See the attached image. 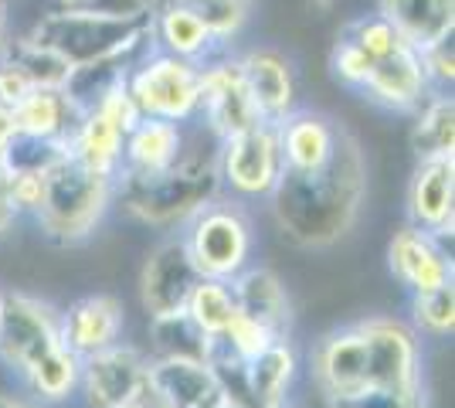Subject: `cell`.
<instances>
[{
    "label": "cell",
    "mask_w": 455,
    "mask_h": 408,
    "mask_svg": "<svg viewBox=\"0 0 455 408\" xmlns=\"http://www.w3.org/2000/svg\"><path fill=\"white\" fill-rule=\"evenodd\" d=\"M150 344L153 357H190V361H208L214 348V340L184 310L171 316H153Z\"/></svg>",
    "instance_id": "cell-27"
},
{
    "label": "cell",
    "mask_w": 455,
    "mask_h": 408,
    "mask_svg": "<svg viewBox=\"0 0 455 408\" xmlns=\"http://www.w3.org/2000/svg\"><path fill=\"white\" fill-rule=\"evenodd\" d=\"M218 408H242V405H231V402H221Z\"/></svg>",
    "instance_id": "cell-45"
},
{
    "label": "cell",
    "mask_w": 455,
    "mask_h": 408,
    "mask_svg": "<svg viewBox=\"0 0 455 408\" xmlns=\"http://www.w3.org/2000/svg\"><path fill=\"white\" fill-rule=\"evenodd\" d=\"M279 337H285V333L268 331L266 324L248 320V316H242V313L235 310L231 324H228V331L218 337V344H221L225 350H231L238 361H251V357H259L268 344H275Z\"/></svg>",
    "instance_id": "cell-33"
},
{
    "label": "cell",
    "mask_w": 455,
    "mask_h": 408,
    "mask_svg": "<svg viewBox=\"0 0 455 408\" xmlns=\"http://www.w3.org/2000/svg\"><path fill=\"white\" fill-rule=\"evenodd\" d=\"M283 147L272 123H255L242 133L218 140V174L221 191L238 201L268 197L283 177Z\"/></svg>",
    "instance_id": "cell-7"
},
{
    "label": "cell",
    "mask_w": 455,
    "mask_h": 408,
    "mask_svg": "<svg viewBox=\"0 0 455 408\" xmlns=\"http://www.w3.org/2000/svg\"><path fill=\"white\" fill-rule=\"evenodd\" d=\"M197 269L190 262L180 232L164 238L140 269V303L147 310V320L153 316H171L188 307L190 290L197 286Z\"/></svg>",
    "instance_id": "cell-10"
},
{
    "label": "cell",
    "mask_w": 455,
    "mask_h": 408,
    "mask_svg": "<svg viewBox=\"0 0 455 408\" xmlns=\"http://www.w3.org/2000/svg\"><path fill=\"white\" fill-rule=\"evenodd\" d=\"M171 4H180L190 14L204 20V28L214 35V41L221 48H228L238 38L248 18H251V0H171Z\"/></svg>",
    "instance_id": "cell-30"
},
{
    "label": "cell",
    "mask_w": 455,
    "mask_h": 408,
    "mask_svg": "<svg viewBox=\"0 0 455 408\" xmlns=\"http://www.w3.org/2000/svg\"><path fill=\"white\" fill-rule=\"evenodd\" d=\"M201 133H204L201 123H197V130H188L184 154L177 156L173 167L160 171V174H116V204L143 225L171 228V225H184L201 204L221 195L218 143L204 150Z\"/></svg>",
    "instance_id": "cell-2"
},
{
    "label": "cell",
    "mask_w": 455,
    "mask_h": 408,
    "mask_svg": "<svg viewBox=\"0 0 455 408\" xmlns=\"http://www.w3.org/2000/svg\"><path fill=\"white\" fill-rule=\"evenodd\" d=\"M197 123L208 130L214 140L242 133L248 126L262 123L251 96H248L245 76L235 55L218 52L208 61H201V106H197Z\"/></svg>",
    "instance_id": "cell-9"
},
{
    "label": "cell",
    "mask_w": 455,
    "mask_h": 408,
    "mask_svg": "<svg viewBox=\"0 0 455 408\" xmlns=\"http://www.w3.org/2000/svg\"><path fill=\"white\" fill-rule=\"evenodd\" d=\"M180 228H184L180 232L184 249L201 279L231 283L245 266H251L255 228H251V214L245 212V201L231 195L211 197Z\"/></svg>",
    "instance_id": "cell-5"
},
{
    "label": "cell",
    "mask_w": 455,
    "mask_h": 408,
    "mask_svg": "<svg viewBox=\"0 0 455 408\" xmlns=\"http://www.w3.org/2000/svg\"><path fill=\"white\" fill-rule=\"evenodd\" d=\"M4 52H7V48H4ZM31 92H35V82L24 76V68L14 65L7 55H0V106L18 109Z\"/></svg>",
    "instance_id": "cell-38"
},
{
    "label": "cell",
    "mask_w": 455,
    "mask_h": 408,
    "mask_svg": "<svg viewBox=\"0 0 455 408\" xmlns=\"http://www.w3.org/2000/svg\"><path fill=\"white\" fill-rule=\"evenodd\" d=\"M92 0H55V7H89Z\"/></svg>",
    "instance_id": "cell-43"
},
{
    "label": "cell",
    "mask_w": 455,
    "mask_h": 408,
    "mask_svg": "<svg viewBox=\"0 0 455 408\" xmlns=\"http://www.w3.org/2000/svg\"><path fill=\"white\" fill-rule=\"evenodd\" d=\"M18 140V119H14V109L0 106V154Z\"/></svg>",
    "instance_id": "cell-40"
},
{
    "label": "cell",
    "mask_w": 455,
    "mask_h": 408,
    "mask_svg": "<svg viewBox=\"0 0 455 408\" xmlns=\"http://www.w3.org/2000/svg\"><path fill=\"white\" fill-rule=\"evenodd\" d=\"M7 7H11V0H0V14H7Z\"/></svg>",
    "instance_id": "cell-44"
},
{
    "label": "cell",
    "mask_w": 455,
    "mask_h": 408,
    "mask_svg": "<svg viewBox=\"0 0 455 408\" xmlns=\"http://www.w3.org/2000/svg\"><path fill=\"white\" fill-rule=\"evenodd\" d=\"M7 41H11V18H7V14H0V55H4Z\"/></svg>",
    "instance_id": "cell-42"
},
{
    "label": "cell",
    "mask_w": 455,
    "mask_h": 408,
    "mask_svg": "<svg viewBox=\"0 0 455 408\" xmlns=\"http://www.w3.org/2000/svg\"><path fill=\"white\" fill-rule=\"evenodd\" d=\"M411 147L418 160L455 156V99L452 92H432L415 109Z\"/></svg>",
    "instance_id": "cell-26"
},
{
    "label": "cell",
    "mask_w": 455,
    "mask_h": 408,
    "mask_svg": "<svg viewBox=\"0 0 455 408\" xmlns=\"http://www.w3.org/2000/svg\"><path fill=\"white\" fill-rule=\"evenodd\" d=\"M387 266L411 296L455 283L452 249L415 225H404L401 232H395L391 245H387Z\"/></svg>",
    "instance_id": "cell-13"
},
{
    "label": "cell",
    "mask_w": 455,
    "mask_h": 408,
    "mask_svg": "<svg viewBox=\"0 0 455 408\" xmlns=\"http://www.w3.org/2000/svg\"><path fill=\"white\" fill-rule=\"evenodd\" d=\"M123 327H126L123 303L109 292L82 296L68 303V310H61V340L76 357H89L119 344Z\"/></svg>",
    "instance_id": "cell-15"
},
{
    "label": "cell",
    "mask_w": 455,
    "mask_h": 408,
    "mask_svg": "<svg viewBox=\"0 0 455 408\" xmlns=\"http://www.w3.org/2000/svg\"><path fill=\"white\" fill-rule=\"evenodd\" d=\"M188 143V123H171V119L140 116L133 130L123 140V167L119 174L150 177L160 174L177 164Z\"/></svg>",
    "instance_id": "cell-18"
},
{
    "label": "cell",
    "mask_w": 455,
    "mask_h": 408,
    "mask_svg": "<svg viewBox=\"0 0 455 408\" xmlns=\"http://www.w3.org/2000/svg\"><path fill=\"white\" fill-rule=\"evenodd\" d=\"M238 65L245 76L251 106L262 123L279 126L289 113L299 109V82H296L292 59L285 52L259 44V48H248L245 55H238Z\"/></svg>",
    "instance_id": "cell-11"
},
{
    "label": "cell",
    "mask_w": 455,
    "mask_h": 408,
    "mask_svg": "<svg viewBox=\"0 0 455 408\" xmlns=\"http://www.w3.org/2000/svg\"><path fill=\"white\" fill-rule=\"evenodd\" d=\"M14 221H18V212L11 204V167H7V160L0 154V235L7 232Z\"/></svg>",
    "instance_id": "cell-39"
},
{
    "label": "cell",
    "mask_w": 455,
    "mask_h": 408,
    "mask_svg": "<svg viewBox=\"0 0 455 408\" xmlns=\"http://www.w3.org/2000/svg\"><path fill=\"white\" fill-rule=\"evenodd\" d=\"M408 225L435 235L445 245L452 242L455 225V156L418 160L411 184H408Z\"/></svg>",
    "instance_id": "cell-12"
},
{
    "label": "cell",
    "mask_w": 455,
    "mask_h": 408,
    "mask_svg": "<svg viewBox=\"0 0 455 408\" xmlns=\"http://www.w3.org/2000/svg\"><path fill=\"white\" fill-rule=\"evenodd\" d=\"M58 348H65L61 310L38 296L0 290V361L20 378Z\"/></svg>",
    "instance_id": "cell-8"
},
{
    "label": "cell",
    "mask_w": 455,
    "mask_h": 408,
    "mask_svg": "<svg viewBox=\"0 0 455 408\" xmlns=\"http://www.w3.org/2000/svg\"><path fill=\"white\" fill-rule=\"evenodd\" d=\"M361 92L391 113H415L418 106L432 96V85L421 68V55L411 44H404L395 55L374 61Z\"/></svg>",
    "instance_id": "cell-16"
},
{
    "label": "cell",
    "mask_w": 455,
    "mask_h": 408,
    "mask_svg": "<svg viewBox=\"0 0 455 408\" xmlns=\"http://www.w3.org/2000/svg\"><path fill=\"white\" fill-rule=\"evenodd\" d=\"M411 327L421 337H452L455 333V283H445L432 292L411 296Z\"/></svg>",
    "instance_id": "cell-31"
},
{
    "label": "cell",
    "mask_w": 455,
    "mask_h": 408,
    "mask_svg": "<svg viewBox=\"0 0 455 408\" xmlns=\"http://www.w3.org/2000/svg\"><path fill=\"white\" fill-rule=\"evenodd\" d=\"M275 130H279L285 171H316V167H323L333 156L337 140L343 133L337 119L316 113V109H296Z\"/></svg>",
    "instance_id": "cell-20"
},
{
    "label": "cell",
    "mask_w": 455,
    "mask_h": 408,
    "mask_svg": "<svg viewBox=\"0 0 455 408\" xmlns=\"http://www.w3.org/2000/svg\"><path fill=\"white\" fill-rule=\"evenodd\" d=\"M299 371V354L289 337L268 344L259 357L245 361V388L251 408H283L289 405V388Z\"/></svg>",
    "instance_id": "cell-23"
},
{
    "label": "cell",
    "mask_w": 455,
    "mask_h": 408,
    "mask_svg": "<svg viewBox=\"0 0 455 408\" xmlns=\"http://www.w3.org/2000/svg\"><path fill=\"white\" fill-rule=\"evenodd\" d=\"M147 385L167 402V408H218L225 402L208 361L153 357L147 361Z\"/></svg>",
    "instance_id": "cell-17"
},
{
    "label": "cell",
    "mask_w": 455,
    "mask_h": 408,
    "mask_svg": "<svg viewBox=\"0 0 455 408\" xmlns=\"http://www.w3.org/2000/svg\"><path fill=\"white\" fill-rule=\"evenodd\" d=\"M78 378H82V357H76L68 348L44 354L35 368L20 374L28 398H35L41 408H58L72 402L78 395Z\"/></svg>",
    "instance_id": "cell-25"
},
{
    "label": "cell",
    "mask_w": 455,
    "mask_h": 408,
    "mask_svg": "<svg viewBox=\"0 0 455 408\" xmlns=\"http://www.w3.org/2000/svg\"><path fill=\"white\" fill-rule=\"evenodd\" d=\"M340 35L354 41V44H357L371 61L387 59V55H395L398 48L408 44V41L401 38L398 31L387 24V20L380 18L378 11H374V14H361V18L347 20V28H343Z\"/></svg>",
    "instance_id": "cell-32"
},
{
    "label": "cell",
    "mask_w": 455,
    "mask_h": 408,
    "mask_svg": "<svg viewBox=\"0 0 455 408\" xmlns=\"http://www.w3.org/2000/svg\"><path fill=\"white\" fill-rule=\"evenodd\" d=\"M150 48L167 52L173 59L194 61V65L225 52L204 28V20L171 0H150Z\"/></svg>",
    "instance_id": "cell-19"
},
{
    "label": "cell",
    "mask_w": 455,
    "mask_h": 408,
    "mask_svg": "<svg viewBox=\"0 0 455 408\" xmlns=\"http://www.w3.org/2000/svg\"><path fill=\"white\" fill-rule=\"evenodd\" d=\"M143 381H147V357L130 344H113L82 357L78 395L85 398V408H119Z\"/></svg>",
    "instance_id": "cell-14"
},
{
    "label": "cell",
    "mask_w": 455,
    "mask_h": 408,
    "mask_svg": "<svg viewBox=\"0 0 455 408\" xmlns=\"http://www.w3.org/2000/svg\"><path fill=\"white\" fill-rule=\"evenodd\" d=\"M0 408H41L35 398H14V395H0Z\"/></svg>",
    "instance_id": "cell-41"
},
{
    "label": "cell",
    "mask_w": 455,
    "mask_h": 408,
    "mask_svg": "<svg viewBox=\"0 0 455 408\" xmlns=\"http://www.w3.org/2000/svg\"><path fill=\"white\" fill-rule=\"evenodd\" d=\"M418 55H421V68H425V76H428L432 92H452V78H455L452 38L438 41V44L418 52Z\"/></svg>",
    "instance_id": "cell-37"
},
{
    "label": "cell",
    "mask_w": 455,
    "mask_h": 408,
    "mask_svg": "<svg viewBox=\"0 0 455 408\" xmlns=\"http://www.w3.org/2000/svg\"><path fill=\"white\" fill-rule=\"evenodd\" d=\"M126 92L140 116L194 123L201 106V65L173 59L147 44L126 72Z\"/></svg>",
    "instance_id": "cell-6"
},
{
    "label": "cell",
    "mask_w": 455,
    "mask_h": 408,
    "mask_svg": "<svg viewBox=\"0 0 455 408\" xmlns=\"http://www.w3.org/2000/svg\"><path fill=\"white\" fill-rule=\"evenodd\" d=\"M28 38L52 48L72 68L116 55H136L150 44V11L106 14L95 7H55L35 20Z\"/></svg>",
    "instance_id": "cell-3"
},
{
    "label": "cell",
    "mask_w": 455,
    "mask_h": 408,
    "mask_svg": "<svg viewBox=\"0 0 455 408\" xmlns=\"http://www.w3.org/2000/svg\"><path fill=\"white\" fill-rule=\"evenodd\" d=\"M330 68H333L337 82H343L347 89H357V92H361L367 76H371V68H374V61L367 59L354 41L340 35L337 44H333V52H330Z\"/></svg>",
    "instance_id": "cell-35"
},
{
    "label": "cell",
    "mask_w": 455,
    "mask_h": 408,
    "mask_svg": "<svg viewBox=\"0 0 455 408\" xmlns=\"http://www.w3.org/2000/svg\"><path fill=\"white\" fill-rule=\"evenodd\" d=\"M116 204V177L99 174L78 164L72 154H61L44 171L38 212L31 214L44 238L58 245H78L106 221Z\"/></svg>",
    "instance_id": "cell-4"
},
{
    "label": "cell",
    "mask_w": 455,
    "mask_h": 408,
    "mask_svg": "<svg viewBox=\"0 0 455 408\" xmlns=\"http://www.w3.org/2000/svg\"><path fill=\"white\" fill-rule=\"evenodd\" d=\"M231 296H235V310L248 316V320H259L266 324L268 331L285 333L292 324V303H289V292L285 283L266 266H245L231 283Z\"/></svg>",
    "instance_id": "cell-21"
},
{
    "label": "cell",
    "mask_w": 455,
    "mask_h": 408,
    "mask_svg": "<svg viewBox=\"0 0 455 408\" xmlns=\"http://www.w3.org/2000/svg\"><path fill=\"white\" fill-rule=\"evenodd\" d=\"M272 214L289 242L326 249L357 225L367 201V156L361 140L343 130L333 156L316 171H285L272 188Z\"/></svg>",
    "instance_id": "cell-1"
},
{
    "label": "cell",
    "mask_w": 455,
    "mask_h": 408,
    "mask_svg": "<svg viewBox=\"0 0 455 408\" xmlns=\"http://www.w3.org/2000/svg\"><path fill=\"white\" fill-rule=\"evenodd\" d=\"M326 408H428L425 385L404 391H361V395H347V398H326Z\"/></svg>",
    "instance_id": "cell-34"
},
{
    "label": "cell",
    "mask_w": 455,
    "mask_h": 408,
    "mask_svg": "<svg viewBox=\"0 0 455 408\" xmlns=\"http://www.w3.org/2000/svg\"><path fill=\"white\" fill-rule=\"evenodd\" d=\"M378 14L415 52L452 38L455 31V0H378Z\"/></svg>",
    "instance_id": "cell-22"
},
{
    "label": "cell",
    "mask_w": 455,
    "mask_h": 408,
    "mask_svg": "<svg viewBox=\"0 0 455 408\" xmlns=\"http://www.w3.org/2000/svg\"><path fill=\"white\" fill-rule=\"evenodd\" d=\"M44 171L48 167H18L11 171V204L18 214H35L44 191Z\"/></svg>",
    "instance_id": "cell-36"
},
{
    "label": "cell",
    "mask_w": 455,
    "mask_h": 408,
    "mask_svg": "<svg viewBox=\"0 0 455 408\" xmlns=\"http://www.w3.org/2000/svg\"><path fill=\"white\" fill-rule=\"evenodd\" d=\"M283 408H292V405H283Z\"/></svg>",
    "instance_id": "cell-46"
},
{
    "label": "cell",
    "mask_w": 455,
    "mask_h": 408,
    "mask_svg": "<svg viewBox=\"0 0 455 408\" xmlns=\"http://www.w3.org/2000/svg\"><path fill=\"white\" fill-rule=\"evenodd\" d=\"M76 102L65 96V89H35L31 96L14 109L18 119V133L44 143H61L68 150V136L78 123Z\"/></svg>",
    "instance_id": "cell-24"
},
{
    "label": "cell",
    "mask_w": 455,
    "mask_h": 408,
    "mask_svg": "<svg viewBox=\"0 0 455 408\" xmlns=\"http://www.w3.org/2000/svg\"><path fill=\"white\" fill-rule=\"evenodd\" d=\"M184 313H188L201 331L208 333L211 340H218V337L228 331L231 316H235V296H231V286L221 283V279H197V286H194L188 296Z\"/></svg>",
    "instance_id": "cell-28"
},
{
    "label": "cell",
    "mask_w": 455,
    "mask_h": 408,
    "mask_svg": "<svg viewBox=\"0 0 455 408\" xmlns=\"http://www.w3.org/2000/svg\"><path fill=\"white\" fill-rule=\"evenodd\" d=\"M4 55L24 68V76L35 82V89H65V82L72 76V65L68 61L58 59L52 48L31 41L28 35L7 41V52Z\"/></svg>",
    "instance_id": "cell-29"
}]
</instances>
